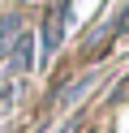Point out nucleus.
I'll return each mask as SVG.
<instances>
[{"instance_id": "nucleus-1", "label": "nucleus", "mask_w": 129, "mask_h": 133, "mask_svg": "<svg viewBox=\"0 0 129 133\" xmlns=\"http://www.w3.org/2000/svg\"><path fill=\"white\" fill-rule=\"evenodd\" d=\"M0 69H4V77H26V73L34 69V35L30 30H22V35L9 43V52L0 56Z\"/></svg>"}, {"instance_id": "nucleus-2", "label": "nucleus", "mask_w": 129, "mask_h": 133, "mask_svg": "<svg viewBox=\"0 0 129 133\" xmlns=\"http://www.w3.org/2000/svg\"><path fill=\"white\" fill-rule=\"evenodd\" d=\"M22 30H26V26H22L17 17H0V56L9 52V43H13V39L22 35Z\"/></svg>"}, {"instance_id": "nucleus-3", "label": "nucleus", "mask_w": 129, "mask_h": 133, "mask_svg": "<svg viewBox=\"0 0 129 133\" xmlns=\"http://www.w3.org/2000/svg\"><path fill=\"white\" fill-rule=\"evenodd\" d=\"M56 43H60V22L52 17V22H47V35H43V52L52 56V52H56Z\"/></svg>"}]
</instances>
